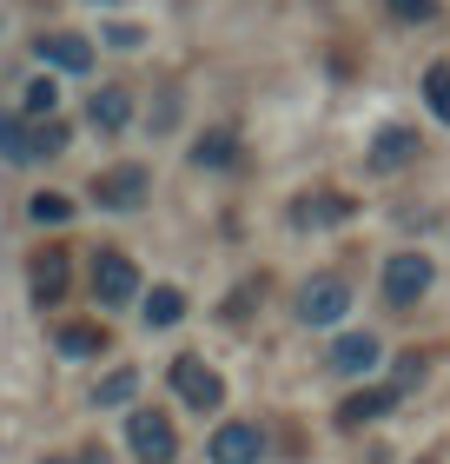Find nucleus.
Here are the masks:
<instances>
[{
    "label": "nucleus",
    "instance_id": "1",
    "mask_svg": "<svg viewBox=\"0 0 450 464\" xmlns=\"http://www.w3.org/2000/svg\"><path fill=\"white\" fill-rule=\"evenodd\" d=\"M27 292H34L40 312L67 305V292H73V252L67 246H40L34 259H27Z\"/></svg>",
    "mask_w": 450,
    "mask_h": 464
},
{
    "label": "nucleus",
    "instance_id": "2",
    "mask_svg": "<svg viewBox=\"0 0 450 464\" xmlns=\"http://www.w3.org/2000/svg\"><path fill=\"white\" fill-rule=\"evenodd\" d=\"M298 325H338L351 312V285L338 279V272H318V279H305L298 285Z\"/></svg>",
    "mask_w": 450,
    "mask_h": 464
},
{
    "label": "nucleus",
    "instance_id": "3",
    "mask_svg": "<svg viewBox=\"0 0 450 464\" xmlns=\"http://www.w3.org/2000/svg\"><path fill=\"white\" fill-rule=\"evenodd\" d=\"M126 445L139 464H173L179 458V431L166 411H126Z\"/></svg>",
    "mask_w": 450,
    "mask_h": 464
},
{
    "label": "nucleus",
    "instance_id": "4",
    "mask_svg": "<svg viewBox=\"0 0 450 464\" xmlns=\"http://www.w3.org/2000/svg\"><path fill=\"white\" fill-rule=\"evenodd\" d=\"M166 385H173V398H179V405H192V411H219V405H225V385H219V372H212L206 358H173Z\"/></svg>",
    "mask_w": 450,
    "mask_h": 464
},
{
    "label": "nucleus",
    "instance_id": "5",
    "mask_svg": "<svg viewBox=\"0 0 450 464\" xmlns=\"http://www.w3.org/2000/svg\"><path fill=\"white\" fill-rule=\"evenodd\" d=\"M93 299H100V305H113V312L139 299V266L126 259V252H113V246L93 252Z\"/></svg>",
    "mask_w": 450,
    "mask_h": 464
},
{
    "label": "nucleus",
    "instance_id": "6",
    "mask_svg": "<svg viewBox=\"0 0 450 464\" xmlns=\"http://www.w3.org/2000/svg\"><path fill=\"white\" fill-rule=\"evenodd\" d=\"M146 193H153L146 166H106L93 179V206H106V213H133V206H146Z\"/></svg>",
    "mask_w": 450,
    "mask_h": 464
},
{
    "label": "nucleus",
    "instance_id": "7",
    "mask_svg": "<svg viewBox=\"0 0 450 464\" xmlns=\"http://www.w3.org/2000/svg\"><path fill=\"white\" fill-rule=\"evenodd\" d=\"M424 292H431V259H424V252H397V259L384 266V305L404 312V305H417Z\"/></svg>",
    "mask_w": 450,
    "mask_h": 464
},
{
    "label": "nucleus",
    "instance_id": "8",
    "mask_svg": "<svg viewBox=\"0 0 450 464\" xmlns=\"http://www.w3.org/2000/svg\"><path fill=\"white\" fill-rule=\"evenodd\" d=\"M259 458H265V431L252 418H232L212 431V464H259Z\"/></svg>",
    "mask_w": 450,
    "mask_h": 464
},
{
    "label": "nucleus",
    "instance_id": "9",
    "mask_svg": "<svg viewBox=\"0 0 450 464\" xmlns=\"http://www.w3.org/2000/svg\"><path fill=\"white\" fill-rule=\"evenodd\" d=\"M364 160H371V173H397V166L417 160V133H411V126H378Z\"/></svg>",
    "mask_w": 450,
    "mask_h": 464
},
{
    "label": "nucleus",
    "instance_id": "10",
    "mask_svg": "<svg viewBox=\"0 0 450 464\" xmlns=\"http://www.w3.org/2000/svg\"><path fill=\"white\" fill-rule=\"evenodd\" d=\"M397 398H404L397 385H371V392H351L345 405H338V425H345V431H358V425H378V418L391 411Z\"/></svg>",
    "mask_w": 450,
    "mask_h": 464
},
{
    "label": "nucleus",
    "instance_id": "11",
    "mask_svg": "<svg viewBox=\"0 0 450 464\" xmlns=\"http://www.w3.org/2000/svg\"><path fill=\"white\" fill-rule=\"evenodd\" d=\"M338 219H351V199L345 193H305V199L292 206V226H305V232L338 226Z\"/></svg>",
    "mask_w": 450,
    "mask_h": 464
},
{
    "label": "nucleus",
    "instance_id": "12",
    "mask_svg": "<svg viewBox=\"0 0 450 464\" xmlns=\"http://www.w3.org/2000/svg\"><path fill=\"white\" fill-rule=\"evenodd\" d=\"M40 60L60 67V73H93V47L80 34H47V40H40Z\"/></svg>",
    "mask_w": 450,
    "mask_h": 464
},
{
    "label": "nucleus",
    "instance_id": "13",
    "mask_svg": "<svg viewBox=\"0 0 450 464\" xmlns=\"http://www.w3.org/2000/svg\"><path fill=\"white\" fill-rule=\"evenodd\" d=\"M378 365V339L371 332H345V339L331 345V372H345V378H364Z\"/></svg>",
    "mask_w": 450,
    "mask_h": 464
},
{
    "label": "nucleus",
    "instance_id": "14",
    "mask_svg": "<svg viewBox=\"0 0 450 464\" xmlns=\"http://www.w3.org/2000/svg\"><path fill=\"white\" fill-rule=\"evenodd\" d=\"M87 120L100 126V133H120V126L133 120V100H126L120 87H100V93L87 100Z\"/></svg>",
    "mask_w": 450,
    "mask_h": 464
},
{
    "label": "nucleus",
    "instance_id": "15",
    "mask_svg": "<svg viewBox=\"0 0 450 464\" xmlns=\"http://www.w3.org/2000/svg\"><path fill=\"white\" fill-rule=\"evenodd\" d=\"M67 153V126L60 120H34L27 140H20V160H60Z\"/></svg>",
    "mask_w": 450,
    "mask_h": 464
},
{
    "label": "nucleus",
    "instance_id": "16",
    "mask_svg": "<svg viewBox=\"0 0 450 464\" xmlns=\"http://www.w3.org/2000/svg\"><path fill=\"white\" fill-rule=\"evenodd\" d=\"M179 312H186V299H179V285H153V292H146V325H173L179 319Z\"/></svg>",
    "mask_w": 450,
    "mask_h": 464
},
{
    "label": "nucleus",
    "instance_id": "17",
    "mask_svg": "<svg viewBox=\"0 0 450 464\" xmlns=\"http://www.w3.org/2000/svg\"><path fill=\"white\" fill-rule=\"evenodd\" d=\"M133 392H139V372H133V365H126V372H106L100 385H93V405H126Z\"/></svg>",
    "mask_w": 450,
    "mask_h": 464
},
{
    "label": "nucleus",
    "instance_id": "18",
    "mask_svg": "<svg viewBox=\"0 0 450 464\" xmlns=\"http://www.w3.org/2000/svg\"><path fill=\"white\" fill-rule=\"evenodd\" d=\"M27 213H34L40 226H67V219H73V199H67V193H34Z\"/></svg>",
    "mask_w": 450,
    "mask_h": 464
},
{
    "label": "nucleus",
    "instance_id": "19",
    "mask_svg": "<svg viewBox=\"0 0 450 464\" xmlns=\"http://www.w3.org/2000/svg\"><path fill=\"white\" fill-rule=\"evenodd\" d=\"M424 107L450 126V67H431V73H424Z\"/></svg>",
    "mask_w": 450,
    "mask_h": 464
},
{
    "label": "nucleus",
    "instance_id": "20",
    "mask_svg": "<svg viewBox=\"0 0 450 464\" xmlns=\"http://www.w3.org/2000/svg\"><path fill=\"white\" fill-rule=\"evenodd\" d=\"M20 107H27V120H53L60 87H53V80H27V100H20Z\"/></svg>",
    "mask_w": 450,
    "mask_h": 464
},
{
    "label": "nucleus",
    "instance_id": "21",
    "mask_svg": "<svg viewBox=\"0 0 450 464\" xmlns=\"http://www.w3.org/2000/svg\"><path fill=\"white\" fill-rule=\"evenodd\" d=\"M192 160H199V166H232V160H239V140H232V133H206Z\"/></svg>",
    "mask_w": 450,
    "mask_h": 464
},
{
    "label": "nucleus",
    "instance_id": "22",
    "mask_svg": "<svg viewBox=\"0 0 450 464\" xmlns=\"http://www.w3.org/2000/svg\"><path fill=\"white\" fill-rule=\"evenodd\" d=\"M60 352H67V358H93L100 352V325H67V332H60Z\"/></svg>",
    "mask_w": 450,
    "mask_h": 464
},
{
    "label": "nucleus",
    "instance_id": "23",
    "mask_svg": "<svg viewBox=\"0 0 450 464\" xmlns=\"http://www.w3.org/2000/svg\"><path fill=\"white\" fill-rule=\"evenodd\" d=\"M384 14H391V20H411V27H417V20L437 14V0H384Z\"/></svg>",
    "mask_w": 450,
    "mask_h": 464
},
{
    "label": "nucleus",
    "instance_id": "24",
    "mask_svg": "<svg viewBox=\"0 0 450 464\" xmlns=\"http://www.w3.org/2000/svg\"><path fill=\"white\" fill-rule=\"evenodd\" d=\"M139 40H146V34H139V27H126V20H113V27H106V47H120V53H133Z\"/></svg>",
    "mask_w": 450,
    "mask_h": 464
},
{
    "label": "nucleus",
    "instance_id": "25",
    "mask_svg": "<svg viewBox=\"0 0 450 464\" xmlns=\"http://www.w3.org/2000/svg\"><path fill=\"white\" fill-rule=\"evenodd\" d=\"M93 7H113V0H93Z\"/></svg>",
    "mask_w": 450,
    "mask_h": 464
}]
</instances>
